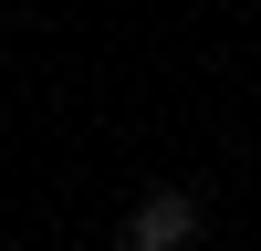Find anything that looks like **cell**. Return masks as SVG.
<instances>
[{
  "instance_id": "6da1fadb",
  "label": "cell",
  "mask_w": 261,
  "mask_h": 251,
  "mask_svg": "<svg viewBox=\"0 0 261 251\" xmlns=\"http://www.w3.org/2000/svg\"><path fill=\"white\" fill-rule=\"evenodd\" d=\"M188 241H199V199L188 188H146L125 209V251H188Z\"/></svg>"
}]
</instances>
